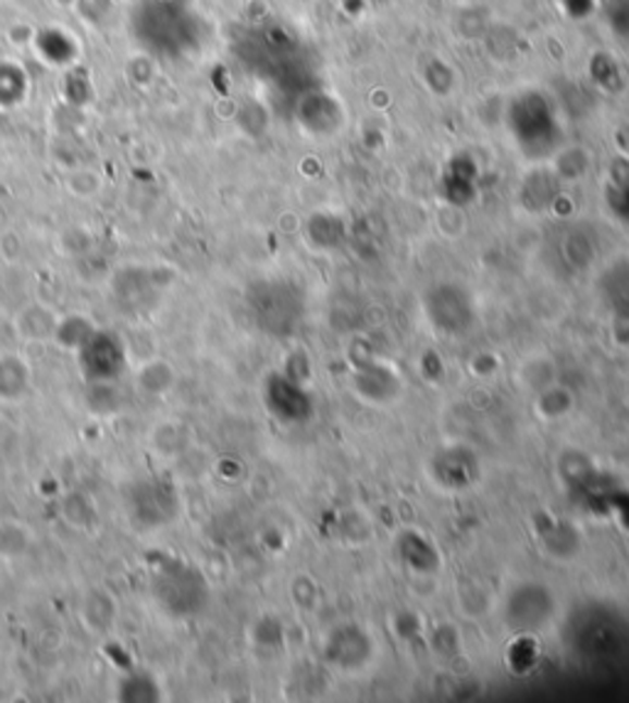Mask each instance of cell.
Masks as SVG:
<instances>
[{"instance_id":"1","label":"cell","mask_w":629,"mask_h":703,"mask_svg":"<svg viewBox=\"0 0 629 703\" xmlns=\"http://www.w3.org/2000/svg\"><path fill=\"white\" fill-rule=\"evenodd\" d=\"M123 511L133 529L152 531L173 525L180 515L177 488L163 474H146L123 488Z\"/></svg>"},{"instance_id":"2","label":"cell","mask_w":629,"mask_h":703,"mask_svg":"<svg viewBox=\"0 0 629 703\" xmlns=\"http://www.w3.org/2000/svg\"><path fill=\"white\" fill-rule=\"evenodd\" d=\"M152 597L173 617H195L207 605V583L195 568L175 560H163L152 574Z\"/></svg>"},{"instance_id":"3","label":"cell","mask_w":629,"mask_h":703,"mask_svg":"<svg viewBox=\"0 0 629 703\" xmlns=\"http://www.w3.org/2000/svg\"><path fill=\"white\" fill-rule=\"evenodd\" d=\"M76 357H79L84 379L91 384H109L119 379L126 367V349L111 332L94 330L91 337L76 349Z\"/></svg>"},{"instance_id":"4","label":"cell","mask_w":629,"mask_h":703,"mask_svg":"<svg viewBox=\"0 0 629 703\" xmlns=\"http://www.w3.org/2000/svg\"><path fill=\"white\" fill-rule=\"evenodd\" d=\"M27 392H30V367L23 362V357H0V402H21Z\"/></svg>"},{"instance_id":"5","label":"cell","mask_w":629,"mask_h":703,"mask_svg":"<svg viewBox=\"0 0 629 703\" xmlns=\"http://www.w3.org/2000/svg\"><path fill=\"white\" fill-rule=\"evenodd\" d=\"M116 615H119L116 601H113L111 593L101 591V588H97V591H91L87 597H84L82 617L87 620L89 627H94V630H109L113 620H116Z\"/></svg>"},{"instance_id":"6","label":"cell","mask_w":629,"mask_h":703,"mask_svg":"<svg viewBox=\"0 0 629 703\" xmlns=\"http://www.w3.org/2000/svg\"><path fill=\"white\" fill-rule=\"evenodd\" d=\"M119 699L121 701H133V703H148V701H160V687L158 681L146 671L128 674L126 679L121 681L119 687Z\"/></svg>"},{"instance_id":"7","label":"cell","mask_w":629,"mask_h":703,"mask_svg":"<svg viewBox=\"0 0 629 703\" xmlns=\"http://www.w3.org/2000/svg\"><path fill=\"white\" fill-rule=\"evenodd\" d=\"M173 379H175V372L165 359H152V362L143 365L138 374V384L143 392L158 396V394H165L168 388L173 386Z\"/></svg>"},{"instance_id":"8","label":"cell","mask_w":629,"mask_h":703,"mask_svg":"<svg viewBox=\"0 0 629 703\" xmlns=\"http://www.w3.org/2000/svg\"><path fill=\"white\" fill-rule=\"evenodd\" d=\"M62 515L66 519V525H72L74 529H89L94 525V519H97L91 499L84 495V492H72V495L64 497Z\"/></svg>"},{"instance_id":"9","label":"cell","mask_w":629,"mask_h":703,"mask_svg":"<svg viewBox=\"0 0 629 703\" xmlns=\"http://www.w3.org/2000/svg\"><path fill=\"white\" fill-rule=\"evenodd\" d=\"M99 187H101V180L89 173V170H84V173L79 175H74L72 177V189H74V195H82V197H91V195H97L99 193Z\"/></svg>"}]
</instances>
